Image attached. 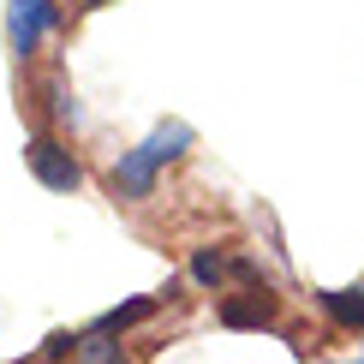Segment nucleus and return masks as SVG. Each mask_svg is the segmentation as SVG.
I'll list each match as a JSON object with an SVG mask.
<instances>
[{"mask_svg": "<svg viewBox=\"0 0 364 364\" xmlns=\"http://www.w3.org/2000/svg\"><path fill=\"white\" fill-rule=\"evenodd\" d=\"M60 24V6L54 0H12L6 6V42L18 60H36V48L48 42V30Z\"/></svg>", "mask_w": 364, "mask_h": 364, "instance_id": "nucleus-3", "label": "nucleus"}, {"mask_svg": "<svg viewBox=\"0 0 364 364\" xmlns=\"http://www.w3.org/2000/svg\"><path fill=\"white\" fill-rule=\"evenodd\" d=\"M24 168L36 173L48 191H78V186H84V168H78V156H72V149L60 144L54 132H36V138L24 144Z\"/></svg>", "mask_w": 364, "mask_h": 364, "instance_id": "nucleus-2", "label": "nucleus"}, {"mask_svg": "<svg viewBox=\"0 0 364 364\" xmlns=\"http://www.w3.org/2000/svg\"><path fill=\"white\" fill-rule=\"evenodd\" d=\"M353 364H364V353H358V358H353Z\"/></svg>", "mask_w": 364, "mask_h": 364, "instance_id": "nucleus-12", "label": "nucleus"}, {"mask_svg": "<svg viewBox=\"0 0 364 364\" xmlns=\"http://www.w3.org/2000/svg\"><path fill=\"white\" fill-rule=\"evenodd\" d=\"M84 6H108V0H84Z\"/></svg>", "mask_w": 364, "mask_h": 364, "instance_id": "nucleus-11", "label": "nucleus"}, {"mask_svg": "<svg viewBox=\"0 0 364 364\" xmlns=\"http://www.w3.org/2000/svg\"><path fill=\"white\" fill-rule=\"evenodd\" d=\"M191 281H197V287H221V281H227V257H221L215 245H203V251L191 257Z\"/></svg>", "mask_w": 364, "mask_h": 364, "instance_id": "nucleus-8", "label": "nucleus"}, {"mask_svg": "<svg viewBox=\"0 0 364 364\" xmlns=\"http://www.w3.org/2000/svg\"><path fill=\"white\" fill-rule=\"evenodd\" d=\"M42 108H48L60 126H66V119H78V102H72V90L60 84V78H48V84H42Z\"/></svg>", "mask_w": 364, "mask_h": 364, "instance_id": "nucleus-9", "label": "nucleus"}, {"mask_svg": "<svg viewBox=\"0 0 364 364\" xmlns=\"http://www.w3.org/2000/svg\"><path fill=\"white\" fill-rule=\"evenodd\" d=\"M66 353H78V335H66V328L48 335V358H66Z\"/></svg>", "mask_w": 364, "mask_h": 364, "instance_id": "nucleus-10", "label": "nucleus"}, {"mask_svg": "<svg viewBox=\"0 0 364 364\" xmlns=\"http://www.w3.org/2000/svg\"><path fill=\"white\" fill-rule=\"evenodd\" d=\"M156 305H161V299H132V305L108 311L102 323H90V335H126V328H138L144 316H156Z\"/></svg>", "mask_w": 364, "mask_h": 364, "instance_id": "nucleus-6", "label": "nucleus"}, {"mask_svg": "<svg viewBox=\"0 0 364 364\" xmlns=\"http://www.w3.org/2000/svg\"><path fill=\"white\" fill-rule=\"evenodd\" d=\"M316 305H323L328 316H335L341 328H364V287H323V293H316Z\"/></svg>", "mask_w": 364, "mask_h": 364, "instance_id": "nucleus-5", "label": "nucleus"}, {"mask_svg": "<svg viewBox=\"0 0 364 364\" xmlns=\"http://www.w3.org/2000/svg\"><path fill=\"white\" fill-rule=\"evenodd\" d=\"M78 358L84 364H126V353H119V341H108V335H78Z\"/></svg>", "mask_w": 364, "mask_h": 364, "instance_id": "nucleus-7", "label": "nucleus"}, {"mask_svg": "<svg viewBox=\"0 0 364 364\" xmlns=\"http://www.w3.org/2000/svg\"><path fill=\"white\" fill-rule=\"evenodd\" d=\"M191 144H197V132L186 126V119H161V126L149 132L138 149H126V156L114 161V173H108L114 197H126V203H144V197L156 191V173L168 168L173 156H186Z\"/></svg>", "mask_w": 364, "mask_h": 364, "instance_id": "nucleus-1", "label": "nucleus"}, {"mask_svg": "<svg viewBox=\"0 0 364 364\" xmlns=\"http://www.w3.org/2000/svg\"><path fill=\"white\" fill-rule=\"evenodd\" d=\"M275 316V293L269 287H251V293H227L221 299V323L227 328H263Z\"/></svg>", "mask_w": 364, "mask_h": 364, "instance_id": "nucleus-4", "label": "nucleus"}]
</instances>
